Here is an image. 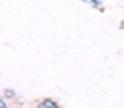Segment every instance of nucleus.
I'll return each mask as SVG.
<instances>
[{"mask_svg": "<svg viewBox=\"0 0 124 108\" xmlns=\"http://www.w3.org/2000/svg\"><path fill=\"white\" fill-rule=\"evenodd\" d=\"M39 108H59L54 101H49V100H46V101H43L42 104H40V107Z\"/></svg>", "mask_w": 124, "mask_h": 108, "instance_id": "f257e3e1", "label": "nucleus"}, {"mask_svg": "<svg viewBox=\"0 0 124 108\" xmlns=\"http://www.w3.org/2000/svg\"><path fill=\"white\" fill-rule=\"evenodd\" d=\"M93 3H95V4H100V0H91Z\"/></svg>", "mask_w": 124, "mask_h": 108, "instance_id": "7ed1b4c3", "label": "nucleus"}, {"mask_svg": "<svg viewBox=\"0 0 124 108\" xmlns=\"http://www.w3.org/2000/svg\"><path fill=\"white\" fill-rule=\"evenodd\" d=\"M0 108H6V105H4V102H3V101L0 102Z\"/></svg>", "mask_w": 124, "mask_h": 108, "instance_id": "f03ea898", "label": "nucleus"}]
</instances>
